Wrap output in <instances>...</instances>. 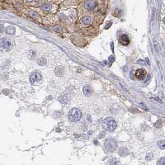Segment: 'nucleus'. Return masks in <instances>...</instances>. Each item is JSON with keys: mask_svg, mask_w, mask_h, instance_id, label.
Segmentation results:
<instances>
[{"mask_svg": "<svg viewBox=\"0 0 165 165\" xmlns=\"http://www.w3.org/2000/svg\"><path fill=\"white\" fill-rule=\"evenodd\" d=\"M83 14L81 18V21L85 26H89L93 22L94 15L93 13H82Z\"/></svg>", "mask_w": 165, "mask_h": 165, "instance_id": "0eeeda50", "label": "nucleus"}, {"mask_svg": "<svg viewBox=\"0 0 165 165\" xmlns=\"http://www.w3.org/2000/svg\"><path fill=\"white\" fill-rule=\"evenodd\" d=\"M146 71L143 68H138L135 71V76L140 80H143L146 78Z\"/></svg>", "mask_w": 165, "mask_h": 165, "instance_id": "1a4fd4ad", "label": "nucleus"}, {"mask_svg": "<svg viewBox=\"0 0 165 165\" xmlns=\"http://www.w3.org/2000/svg\"><path fill=\"white\" fill-rule=\"evenodd\" d=\"M115 57L114 56V55H111V56L109 57V63H110V65H109V66H111V64H112V63L115 61Z\"/></svg>", "mask_w": 165, "mask_h": 165, "instance_id": "412c9836", "label": "nucleus"}, {"mask_svg": "<svg viewBox=\"0 0 165 165\" xmlns=\"http://www.w3.org/2000/svg\"><path fill=\"white\" fill-rule=\"evenodd\" d=\"M153 158V155L152 153H148L146 155L145 159H146V160L150 161V160H151Z\"/></svg>", "mask_w": 165, "mask_h": 165, "instance_id": "aec40b11", "label": "nucleus"}, {"mask_svg": "<svg viewBox=\"0 0 165 165\" xmlns=\"http://www.w3.org/2000/svg\"><path fill=\"white\" fill-rule=\"evenodd\" d=\"M30 15H31V17H32V18H34V19H38V18H40V16H39V15H38V13L35 11L31 12V13H30Z\"/></svg>", "mask_w": 165, "mask_h": 165, "instance_id": "a211bd4d", "label": "nucleus"}, {"mask_svg": "<svg viewBox=\"0 0 165 165\" xmlns=\"http://www.w3.org/2000/svg\"><path fill=\"white\" fill-rule=\"evenodd\" d=\"M3 31V26L1 24H0V33H1Z\"/></svg>", "mask_w": 165, "mask_h": 165, "instance_id": "cd10ccee", "label": "nucleus"}, {"mask_svg": "<svg viewBox=\"0 0 165 165\" xmlns=\"http://www.w3.org/2000/svg\"><path fill=\"white\" fill-rule=\"evenodd\" d=\"M146 63H147L148 65H150V60L149 59H148V58L146 57Z\"/></svg>", "mask_w": 165, "mask_h": 165, "instance_id": "c85d7f7f", "label": "nucleus"}, {"mask_svg": "<svg viewBox=\"0 0 165 165\" xmlns=\"http://www.w3.org/2000/svg\"><path fill=\"white\" fill-rule=\"evenodd\" d=\"M82 116V113L78 109H73L70 112L69 119L72 122H78L80 120Z\"/></svg>", "mask_w": 165, "mask_h": 165, "instance_id": "423d86ee", "label": "nucleus"}, {"mask_svg": "<svg viewBox=\"0 0 165 165\" xmlns=\"http://www.w3.org/2000/svg\"><path fill=\"white\" fill-rule=\"evenodd\" d=\"M137 63L141 65H143V66L146 65V62H145L144 60H138V61H137Z\"/></svg>", "mask_w": 165, "mask_h": 165, "instance_id": "5701e85b", "label": "nucleus"}, {"mask_svg": "<svg viewBox=\"0 0 165 165\" xmlns=\"http://www.w3.org/2000/svg\"><path fill=\"white\" fill-rule=\"evenodd\" d=\"M111 49H112V53H114V43L113 42H111Z\"/></svg>", "mask_w": 165, "mask_h": 165, "instance_id": "bb28decb", "label": "nucleus"}, {"mask_svg": "<svg viewBox=\"0 0 165 165\" xmlns=\"http://www.w3.org/2000/svg\"><path fill=\"white\" fill-rule=\"evenodd\" d=\"M119 155H120L121 156H125L128 155V153H129V151H128V149L126 148L124 146H122L120 148V150H119Z\"/></svg>", "mask_w": 165, "mask_h": 165, "instance_id": "ddd939ff", "label": "nucleus"}, {"mask_svg": "<svg viewBox=\"0 0 165 165\" xmlns=\"http://www.w3.org/2000/svg\"><path fill=\"white\" fill-rule=\"evenodd\" d=\"M83 91L84 94L85 96H87V97H90L92 93L91 86L90 85H85L83 88Z\"/></svg>", "mask_w": 165, "mask_h": 165, "instance_id": "f8f14e48", "label": "nucleus"}, {"mask_svg": "<svg viewBox=\"0 0 165 165\" xmlns=\"http://www.w3.org/2000/svg\"><path fill=\"white\" fill-rule=\"evenodd\" d=\"M77 12L81 13H94L100 10L99 1L98 0H83L79 3Z\"/></svg>", "mask_w": 165, "mask_h": 165, "instance_id": "f257e3e1", "label": "nucleus"}, {"mask_svg": "<svg viewBox=\"0 0 165 165\" xmlns=\"http://www.w3.org/2000/svg\"><path fill=\"white\" fill-rule=\"evenodd\" d=\"M42 79V76L40 74L38 73H34L31 76L30 78V81L32 84H34V83L37 81H40Z\"/></svg>", "mask_w": 165, "mask_h": 165, "instance_id": "9b49d317", "label": "nucleus"}, {"mask_svg": "<svg viewBox=\"0 0 165 165\" xmlns=\"http://www.w3.org/2000/svg\"><path fill=\"white\" fill-rule=\"evenodd\" d=\"M157 165H165V157L161 158L160 159L157 163Z\"/></svg>", "mask_w": 165, "mask_h": 165, "instance_id": "6ab92c4d", "label": "nucleus"}, {"mask_svg": "<svg viewBox=\"0 0 165 165\" xmlns=\"http://www.w3.org/2000/svg\"><path fill=\"white\" fill-rule=\"evenodd\" d=\"M103 127L109 131H113L117 127V123L115 120L111 118H108L104 120L103 123Z\"/></svg>", "mask_w": 165, "mask_h": 165, "instance_id": "39448f33", "label": "nucleus"}, {"mask_svg": "<svg viewBox=\"0 0 165 165\" xmlns=\"http://www.w3.org/2000/svg\"><path fill=\"white\" fill-rule=\"evenodd\" d=\"M104 1H108L109 0H104Z\"/></svg>", "mask_w": 165, "mask_h": 165, "instance_id": "2f4dec72", "label": "nucleus"}, {"mask_svg": "<svg viewBox=\"0 0 165 165\" xmlns=\"http://www.w3.org/2000/svg\"><path fill=\"white\" fill-rule=\"evenodd\" d=\"M46 63L47 60L44 58H39V59L38 60V63L41 66L45 65L46 64Z\"/></svg>", "mask_w": 165, "mask_h": 165, "instance_id": "f3484780", "label": "nucleus"}, {"mask_svg": "<svg viewBox=\"0 0 165 165\" xmlns=\"http://www.w3.org/2000/svg\"><path fill=\"white\" fill-rule=\"evenodd\" d=\"M53 29H54V31L55 32H58V33H61L63 31L62 27H61V26L60 24H55L53 26Z\"/></svg>", "mask_w": 165, "mask_h": 165, "instance_id": "2eb2a0df", "label": "nucleus"}, {"mask_svg": "<svg viewBox=\"0 0 165 165\" xmlns=\"http://www.w3.org/2000/svg\"><path fill=\"white\" fill-rule=\"evenodd\" d=\"M64 0H53V2L57 4V5H59L60 4L62 1H63Z\"/></svg>", "mask_w": 165, "mask_h": 165, "instance_id": "a878e982", "label": "nucleus"}, {"mask_svg": "<svg viewBox=\"0 0 165 165\" xmlns=\"http://www.w3.org/2000/svg\"><path fill=\"white\" fill-rule=\"evenodd\" d=\"M59 9V6L58 5L54 3H46L44 4L41 6V10L42 11L46 12V13H57Z\"/></svg>", "mask_w": 165, "mask_h": 165, "instance_id": "20e7f679", "label": "nucleus"}, {"mask_svg": "<svg viewBox=\"0 0 165 165\" xmlns=\"http://www.w3.org/2000/svg\"><path fill=\"white\" fill-rule=\"evenodd\" d=\"M157 145L161 149H165V140H160L157 143Z\"/></svg>", "mask_w": 165, "mask_h": 165, "instance_id": "dca6fc26", "label": "nucleus"}, {"mask_svg": "<svg viewBox=\"0 0 165 165\" xmlns=\"http://www.w3.org/2000/svg\"><path fill=\"white\" fill-rule=\"evenodd\" d=\"M151 99H152L155 100V101H158V103H162V101L160 99V98H158V97H156V98H152Z\"/></svg>", "mask_w": 165, "mask_h": 165, "instance_id": "393cba45", "label": "nucleus"}, {"mask_svg": "<svg viewBox=\"0 0 165 165\" xmlns=\"http://www.w3.org/2000/svg\"><path fill=\"white\" fill-rule=\"evenodd\" d=\"M30 53H31V55H29V57L31 58H32V59H33L34 58V57L35 56V53L34 51H31L30 52Z\"/></svg>", "mask_w": 165, "mask_h": 165, "instance_id": "b1692460", "label": "nucleus"}, {"mask_svg": "<svg viewBox=\"0 0 165 165\" xmlns=\"http://www.w3.org/2000/svg\"><path fill=\"white\" fill-rule=\"evenodd\" d=\"M119 42L123 45H128L130 43V39L128 35L126 34H122L119 38Z\"/></svg>", "mask_w": 165, "mask_h": 165, "instance_id": "9d476101", "label": "nucleus"}, {"mask_svg": "<svg viewBox=\"0 0 165 165\" xmlns=\"http://www.w3.org/2000/svg\"><path fill=\"white\" fill-rule=\"evenodd\" d=\"M80 3L79 0H64L59 5V9H66L68 8H76L78 7Z\"/></svg>", "mask_w": 165, "mask_h": 165, "instance_id": "f03ea898", "label": "nucleus"}, {"mask_svg": "<svg viewBox=\"0 0 165 165\" xmlns=\"http://www.w3.org/2000/svg\"><path fill=\"white\" fill-rule=\"evenodd\" d=\"M15 31H16V30H15V28L13 27V26H8L6 28V29L7 34H10V35L14 34Z\"/></svg>", "mask_w": 165, "mask_h": 165, "instance_id": "4468645a", "label": "nucleus"}, {"mask_svg": "<svg viewBox=\"0 0 165 165\" xmlns=\"http://www.w3.org/2000/svg\"><path fill=\"white\" fill-rule=\"evenodd\" d=\"M104 147L108 151L113 152L117 148V143L112 138H108L104 141Z\"/></svg>", "mask_w": 165, "mask_h": 165, "instance_id": "7ed1b4c3", "label": "nucleus"}, {"mask_svg": "<svg viewBox=\"0 0 165 165\" xmlns=\"http://www.w3.org/2000/svg\"><path fill=\"white\" fill-rule=\"evenodd\" d=\"M139 105H140V106H141V108H142V109H143V110H145V111H148V108H147V107H146V106L143 103H139Z\"/></svg>", "mask_w": 165, "mask_h": 165, "instance_id": "4be33fe9", "label": "nucleus"}, {"mask_svg": "<svg viewBox=\"0 0 165 165\" xmlns=\"http://www.w3.org/2000/svg\"><path fill=\"white\" fill-rule=\"evenodd\" d=\"M26 1L27 2H28V3H31V2H32L33 0H26Z\"/></svg>", "mask_w": 165, "mask_h": 165, "instance_id": "c756f323", "label": "nucleus"}, {"mask_svg": "<svg viewBox=\"0 0 165 165\" xmlns=\"http://www.w3.org/2000/svg\"><path fill=\"white\" fill-rule=\"evenodd\" d=\"M12 44L11 40L8 38H3L0 39V48H3L8 51L11 48Z\"/></svg>", "mask_w": 165, "mask_h": 165, "instance_id": "6e6552de", "label": "nucleus"}, {"mask_svg": "<svg viewBox=\"0 0 165 165\" xmlns=\"http://www.w3.org/2000/svg\"><path fill=\"white\" fill-rule=\"evenodd\" d=\"M98 1H102L103 0H98Z\"/></svg>", "mask_w": 165, "mask_h": 165, "instance_id": "7c9ffc66", "label": "nucleus"}]
</instances>
